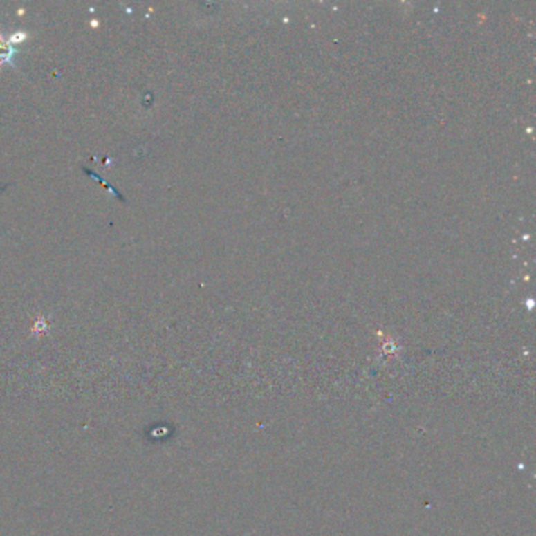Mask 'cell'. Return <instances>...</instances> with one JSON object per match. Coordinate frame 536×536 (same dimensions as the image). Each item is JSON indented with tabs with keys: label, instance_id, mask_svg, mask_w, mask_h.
Wrapping results in <instances>:
<instances>
[{
	"label": "cell",
	"instance_id": "cell-1",
	"mask_svg": "<svg viewBox=\"0 0 536 536\" xmlns=\"http://www.w3.org/2000/svg\"><path fill=\"white\" fill-rule=\"evenodd\" d=\"M16 54H17V49L10 43L8 37L0 35V68H2L3 65L15 66L13 60H15Z\"/></svg>",
	"mask_w": 536,
	"mask_h": 536
},
{
	"label": "cell",
	"instance_id": "cell-2",
	"mask_svg": "<svg viewBox=\"0 0 536 536\" xmlns=\"http://www.w3.org/2000/svg\"><path fill=\"white\" fill-rule=\"evenodd\" d=\"M8 39H10V43L13 44L15 48H16L17 44H21V43L27 41V39H28V33H27V32H15L13 35H11V37H10Z\"/></svg>",
	"mask_w": 536,
	"mask_h": 536
}]
</instances>
